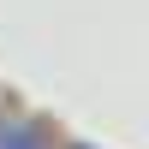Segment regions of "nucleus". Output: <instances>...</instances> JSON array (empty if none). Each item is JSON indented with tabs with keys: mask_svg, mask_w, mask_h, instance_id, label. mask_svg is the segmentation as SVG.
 <instances>
[{
	"mask_svg": "<svg viewBox=\"0 0 149 149\" xmlns=\"http://www.w3.org/2000/svg\"><path fill=\"white\" fill-rule=\"evenodd\" d=\"M0 149H48V131L42 125H0Z\"/></svg>",
	"mask_w": 149,
	"mask_h": 149,
	"instance_id": "obj_1",
	"label": "nucleus"
},
{
	"mask_svg": "<svg viewBox=\"0 0 149 149\" xmlns=\"http://www.w3.org/2000/svg\"><path fill=\"white\" fill-rule=\"evenodd\" d=\"M72 149H90V143H72Z\"/></svg>",
	"mask_w": 149,
	"mask_h": 149,
	"instance_id": "obj_2",
	"label": "nucleus"
}]
</instances>
